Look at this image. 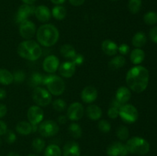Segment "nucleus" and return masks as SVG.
<instances>
[{"instance_id":"f257e3e1","label":"nucleus","mask_w":157,"mask_h":156,"mask_svg":"<svg viewBox=\"0 0 157 156\" xmlns=\"http://www.w3.org/2000/svg\"><path fill=\"white\" fill-rule=\"evenodd\" d=\"M150 73L143 66H135L129 70L126 76V82L129 89L135 93H142L149 84Z\"/></svg>"},{"instance_id":"f03ea898","label":"nucleus","mask_w":157,"mask_h":156,"mask_svg":"<svg viewBox=\"0 0 157 156\" xmlns=\"http://www.w3.org/2000/svg\"><path fill=\"white\" fill-rule=\"evenodd\" d=\"M37 41L40 44L46 47H52L59 39L58 29L54 24H44L36 32Z\"/></svg>"},{"instance_id":"7ed1b4c3","label":"nucleus","mask_w":157,"mask_h":156,"mask_svg":"<svg viewBox=\"0 0 157 156\" xmlns=\"http://www.w3.org/2000/svg\"><path fill=\"white\" fill-rule=\"evenodd\" d=\"M17 53L21 58L34 61L39 59L42 55V49L39 44L32 40H25L18 44Z\"/></svg>"},{"instance_id":"20e7f679","label":"nucleus","mask_w":157,"mask_h":156,"mask_svg":"<svg viewBox=\"0 0 157 156\" xmlns=\"http://www.w3.org/2000/svg\"><path fill=\"white\" fill-rule=\"evenodd\" d=\"M126 147L128 152L138 155H144L147 154L150 148L149 142L144 138L138 136L128 139L126 143Z\"/></svg>"},{"instance_id":"39448f33","label":"nucleus","mask_w":157,"mask_h":156,"mask_svg":"<svg viewBox=\"0 0 157 156\" xmlns=\"http://www.w3.org/2000/svg\"><path fill=\"white\" fill-rule=\"evenodd\" d=\"M43 84L47 87L49 93L54 96H60L65 90L64 81L59 76L55 74L44 76Z\"/></svg>"},{"instance_id":"423d86ee","label":"nucleus","mask_w":157,"mask_h":156,"mask_svg":"<svg viewBox=\"0 0 157 156\" xmlns=\"http://www.w3.org/2000/svg\"><path fill=\"white\" fill-rule=\"evenodd\" d=\"M32 99L40 107L47 106L52 102V94L46 89L41 87H35L32 92Z\"/></svg>"},{"instance_id":"0eeeda50","label":"nucleus","mask_w":157,"mask_h":156,"mask_svg":"<svg viewBox=\"0 0 157 156\" xmlns=\"http://www.w3.org/2000/svg\"><path fill=\"white\" fill-rule=\"evenodd\" d=\"M119 116L124 122L134 123L139 118L138 110L131 104H124L119 109Z\"/></svg>"},{"instance_id":"6e6552de","label":"nucleus","mask_w":157,"mask_h":156,"mask_svg":"<svg viewBox=\"0 0 157 156\" xmlns=\"http://www.w3.org/2000/svg\"><path fill=\"white\" fill-rule=\"evenodd\" d=\"M38 132L42 137H52L58 133L59 125L56 122L51 119L43 121L38 126Z\"/></svg>"},{"instance_id":"1a4fd4ad","label":"nucleus","mask_w":157,"mask_h":156,"mask_svg":"<svg viewBox=\"0 0 157 156\" xmlns=\"http://www.w3.org/2000/svg\"><path fill=\"white\" fill-rule=\"evenodd\" d=\"M27 118L32 125H38L44 118V111L38 106H32L27 112Z\"/></svg>"},{"instance_id":"9d476101","label":"nucleus","mask_w":157,"mask_h":156,"mask_svg":"<svg viewBox=\"0 0 157 156\" xmlns=\"http://www.w3.org/2000/svg\"><path fill=\"white\" fill-rule=\"evenodd\" d=\"M36 32V26L33 21L25 20L19 24V34L23 38L30 40L33 38Z\"/></svg>"},{"instance_id":"9b49d317","label":"nucleus","mask_w":157,"mask_h":156,"mask_svg":"<svg viewBox=\"0 0 157 156\" xmlns=\"http://www.w3.org/2000/svg\"><path fill=\"white\" fill-rule=\"evenodd\" d=\"M84 113V106L78 102L71 104L67 110V116L70 120L78 121L83 117Z\"/></svg>"},{"instance_id":"f8f14e48","label":"nucleus","mask_w":157,"mask_h":156,"mask_svg":"<svg viewBox=\"0 0 157 156\" xmlns=\"http://www.w3.org/2000/svg\"><path fill=\"white\" fill-rule=\"evenodd\" d=\"M107 154L108 156H126L128 154V151L124 143L114 142L107 147Z\"/></svg>"},{"instance_id":"ddd939ff","label":"nucleus","mask_w":157,"mask_h":156,"mask_svg":"<svg viewBox=\"0 0 157 156\" xmlns=\"http://www.w3.org/2000/svg\"><path fill=\"white\" fill-rule=\"evenodd\" d=\"M43 69L48 73H54L58 70L60 66L59 59L55 55H49L43 61Z\"/></svg>"},{"instance_id":"4468645a","label":"nucleus","mask_w":157,"mask_h":156,"mask_svg":"<svg viewBox=\"0 0 157 156\" xmlns=\"http://www.w3.org/2000/svg\"><path fill=\"white\" fill-rule=\"evenodd\" d=\"M35 8L32 6V5H21L19 8H18V11L16 13V22L21 23L22 21L28 20V18L33 15L35 13Z\"/></svg>"},{"instance_id":"2eb2a0df","label":"nucleus","mask_w":157,"mask_h":156,"mask_svg":"<svg viewBox=\"0 0 157 156\" xmlns=\"http://www.w3.org/2000/svg\"><path fill=\"white\" fill-rule=\"evenodd\" d=\"M81 97L83 102L85 103H91L98 98V90L93 86H87L81 91Z\"/></svg>"},{"instance_id":"dca6fc26","label":"nucleus","mask_w":157,"mask_h":156,"mask_svg":"<svg viewBox=\"0 0 157 156\" xmlns=\"http://www.w3.org/2000/svg\"><path fill=\"white\" fill-rule=\"evenodd\" d=\"M76 71V65L72 61H66L62 63L58 67V72L62 77L70 78Z\"/></svg>"},{"instance_id":"f3484780","label":"nucleus","mask_w":157,"mask_h":156,"mask_svg":"<svg viewBox=\"0 0 157 156\" xmlns=\"http://www.w3.org/2000/svg\"><path fill=\"white\" fill-rule=\"evenodd\" d=\"M34 14L35 15V17L38 21L44 23L48 22L52 17V12L48 9V7L44 6V5L37 6L35 8Z\"/></svg>"},{"instance_id":"a211bd4d","label":"nucleus","mask_w":157,"mask_h":156,"mask_svg":"<svg viewBox=\"0 0 157 156\" xmlns=\"http://www.w3.org/2000/svg\"><path fill=\"white\" fill-rule=\"evenodd\" d=\"M81 148L75 141H69L63 148V156H80Z\"/></svg>"},{"instance_id":"6ab92c4d","label":"nucleus","mask_w":157,"mask_h":156,"mask_svg":"<svg viewBox=\"0 0 157 156\" xmlns=\"http://www.w3.org/2000/svg\"><path fill=\"white\" fill-rule=\"evenodd\" d=\"M101 48L104 53L108 56L116 55L118 52V46L114 41L110 39H106L101 44Z\"/></svg>"},{"instance_id":"aec40b11","label":"nucleus","mask_w":157,"mask_h":156,"mask_svg":"<svg viewBox=\"0 0 157 156\" xmlns=\"http://www.w3.org/2000/svg\"><path fill=\"white\" fill-rule=\"evenodd\" d=\"M115 99L121 102V104H126L131 98V92L127 87H121L117 89L116 92Z\"/></svg>"},{"instance_id":"412c9836","label":"nucleus","mask_w":157,"mask_h":156,"mask_svg":"<svg viewBox=\"0 0 157 156\" xmlns=\"http://www.w3.org/2000/svg\"><path fill=\"white\" fill-rule=\"evenodd\" d=\"M86 115L90 119L93 121L98 120L102 116V110L98 106L91 104L86 109Z\"/></svg>"},{"instance_id":"4be33fe9","label":"nucleus","mask_w":157,"mask_h":156,"mask_svg":"<svg viewBox=\"0 0 157 156\" xmlns=\"http://www.w3.org/2000/svg\"><path fill=\"white\" fill-rule=\"evenodd\" d=\"M130 61L135 65H139L145 59V52L141 48H135L130 53Z\"/></svg>"},{"instance_id":"5701e85b","label":"nucleus","mask_w":157,"mask_h":156,"mask_svg":"<svg viewBox=\"0 0 157 156\" xmlns=\"http://www.w3.org/2000/svg\"><path fill=\"white\" fill-rule=\"evenodd\" d=\"M15 129L18 134L22 135V136H28L32 132V125L29 122L21 121L18 122Z\"/></svg>"},{"instance_id":"b1692460","label":"nucleus","mask_w":157,"mask_h":156,"mask_svg":"<svg viewBox=\"0 0 157 156\" xmlns=\"http://www.w3.org/2000/svg\"><path fill=\"white\" fill-rule=\"evenodd\" d=\"M147 41V38L145 33L139 32L133 35V38H132V44L136 48H140L145 45Z\"/></svg>"},{"instance_id":"393cba45","label":"nucleus","mask_w":157,"mask_h":156,"mask_svg":"<svg viewBox=\"0 0 157 156\" xmlns=\"http://www.w3.org/2000/svg\"><path fill=\"white\" fill-rule=\"evenodd\" d=\"M126 64V59L122 55H117L112 58L109 62V67L112 70H116L124 67Z\"/></svg>"},{"instance_id":"a878e982","label":"nucleus","mask_w":157,"mask_h":156,"mask_svg":"<svg viewBox=\"0 0 157 156\" xmlns=\"http://www.w3.org/2000/svg\"><path fill=\"white\" fill-rule=\"evenodd\" d=\"M60 53H61V56L64 57V58H67V59L71 60L77 54L75 47L68 44H63V45L61 46V48H60Z\"/></svg>"},{"instance_id":"bb28decb","label":"nucleus","mask_w":157,"mask_h":156,"mask_svg":"<svg viewBox=\"0 0 157 156\" xmlns=\"http://www.w3.org/2000/svg\"><path fill=\"white\" fill-rule=\"evenodd\" d=\"M13 82V74L6 69H0V84L9 85Z\"/></svg>"},{"instance_id":"cd10ccee","label":"nucleus","mask_w":157,"mask_h":156,"mask_svg":"<svg viewBox=\"0 0 157 156\" xmlns=\"http://www.w3.org/2000/svg\"><path fill=\"white\" fill-rule=\"evenodd\" d=\"M66 15H67L66 9L61 5L55 6L52 10V15L58 21L64 19L66 17Z\"/></svg>"},{"instance_id":"c85d7f7f","label":"nucleus","mask_w":157,"mask_h":156,"mask_svg":"<svg viewBox=\"0 0 157 156\" xmlns=\"http://www.w3.org/2000/svg\"><path fill=\"white\" fill-rule=\"evenodd\" d=\"M68 132L74 139H79L82 136V128L79 124L74 122L69 125Z\"/></svg>"},{"instance_id":"c756f323","label":"nucleus","mask_w":157,"mask_h":156,"mask_svg":"<svg viewBox=\"0 0 157 156\" xmlns=\"http://www.w3.org/2000/svg\"><path fill=\"white\" fill-rule=\"evenodd\" d=\"M44 76H43L42 74H41L38 72H35L32 74L30 78V82L31 86L34 87H39L40 85L43 84L44 83Z\"/></svg>"},{"instance_id":"7c9ffc66","label":"nucleus","mask_w":157,"mask_h":156,"mask_svg":"<svg viewBox=\"0 0 157 156\" xmlns=\"http://www.w3.org/2000/svg\"><path fill=\"white\" fill-rule=\"evenodd\" d=\"M44 156H61V150L57 145H49L44 150Z\"/></svg>"},{"instance_id":"2f4dec72","label":"nucleus","mask_w":157,"mask_h":156,"mask_svg":"<svg viewBox=\"0 0 157 156\" xmlns=\"http://www.w3.org/2000/svg\"><path fill=\"white\" fill-rule=\"evenodd\" d=\"M32 149L37 153H40L45 148V141L41 138H36L32 141Z\"/></svg>"},{"instance_id":"473e14b6","label":"nucleus","mask_w":157,"mask_h":156,"mask_svg":"<svg viewBox=\"0 0 157 156\" xmlns=\"http://www.w3.org/2000/svg\"><path fill=\"white\" fill-rule=\"evenodd\" d=\"M144 21L148 25H154L157 23V12H147L144 16Z\"/></svg>"},{"instance_id":"72a5a7b5","label":"nucleus","mask_w":157,"mask_h":156,"mask_svg":"<svg viewBox=\"0 0 157 156\" xmlns=\"http://www.w3.org/2000/svg\"><path fill=\"white\" fill-rule=\"evenodd\" d=\"M142 7V0H129L128 9L132 14H136Z\"/></svg>"},{"instance_id":"f704fd0d","label":"nucleus","mask_w":157,"mask_h":156,"mask_svg":"<svg viewBox=\"0 0 157 156\" xmlns=\"http://www.w3.org/2000/svg\"><path fill=\"white\" fill-rule=\"evenodd\" d=\"M117 136L121 141H126L129 137V129L125 125H120L117 129Z\"/></svg>"},{"instance_id":"c9c22d12","label":"nucleus","mask_w":157,"mask_h":156,"mask_svg":"<svg viewBox=\"0 0 157 156\" xmlns=\"http://www.w3.org/2000/svg\"><path fill=\"white\" fill-rule=\"evenodd\" d=\"M52 106L54 110L57 112H63L66 109L67 103L62 99H57L52 102Z\"/></svg>"},{"instance_id":"e433bc0d","label":"nucleus","mask_w":157,"mask_h":156,"mask_svg":"<svg viewBox=\"0 0 157 156\" xmlns=\"http://www.w3.org/2000/svg\"><path fill=\"white\" fill-rule=\"evenodd\" d=\"M12 74H13V82H15V84H21L25 80L26 75L23 70H16Z\"/></svg>"},{"instance_id":"4c0bfd02","label":"nucleus","mask_w":157,"mask_h":156,"mask_svg":"<svg viewBox=\"0 0 157 156\" xmlns=\"http://www.w3.org/2000/svg\"><path fill=\"white\" fill-rule=\"evenodd\" d=\"M98 128L101 132L104 133H107L108 132L110 131L111 129V125H110V122H108L106 119H101L98 122Z\"/></svg>"},{"instance_id":"58836bf2","label":"nucleus","mask_w":157,"mask_h":156,"mask_svg":"<svg viewBox=\"0 0 157 156\" xmlns=\"http://www.w3.org/2000/svg\"><path fill=\"white\" fill-rule=\"evenodd\" d=\"M5 136V139H6V142L9 144H12L16 141V135L12 130H7Z\"/></svg>"},{"instance_id":"ea45409f","label":"nucleus","mask_w":157,"mask_h":156,"mask_svg":"<svg viewBox=\"0 0 157 156\" xmlns=\"http://www.w3.org/2000/svg\"><path fill=\"white\" fill-rule=\"evenodd\" d=\"M107 116L110 119H117L119 116V109L110 106V108L107 111Z\"/></svg>"},{"instance_id":"a19ab883","label":"nucleus","mask_w":157,"mask_h":156,"mask_svg":"<svg viewBox=\"0 0 157 156\" xmlns=\"http://www.w3.org/2000/svg\"><path fill=\"white\" fill-rule=\"evenodd\" d=\"M118 52L121 54V55L124 56V55H127V54H129L130 52V47H129L128 44H122L118 47Z\"/></svg>"},{"instance_id":"79ce46f5","label":"nucleus","mask_w":157,"mask_h":156,"mask_svg":"<svg viewBox=\"0 0 157 156\" xmlns=\"http://www.w3.org/2000/svg\"><path fill=\"white\" fill-rule=\"evenodd\" d=\"M84 58L83 55L80 54H76L75 57L71 59V61L75 64L76 66H80L84 63Z\"/></svg>"},{"instance_id":"37998d69","label":"nucleus","mask_w":157,"mask_h":156,"mask_svg":"<svg viewBox=\"0 0 157 156\" xmlns=\"http://www.w3.org/2000/svg\"><path fill=\"white\" fill-rule=\"evenodd\" d=\"M150 38L153 42L157 44V26L153 27L150 31Z\"/></svg>"},{"instance_id":"c03bdc74","label":"nucleus","mask_w":157,"mask_h":156,"mask_svg":"<svg viewBox=\"0 0 157 156\" xmlns=\"http://www.w3.org/2000/svg\"><path fill=\"white\" fill-rule=\"evenodd\" d=\"M7 125L3 121L0 120V136H3L7 132Z\"/></svg>"},{"instance_id":"a18cd8bd","label":"nucleus","mask_w":157,"mask_h":156,"mask_svg":"<svg viewBox=\"0 0 157 156\" xmlns=\"http://www.w3.org/2000/svg\"><path fill=\"white\" fill-rule=\"evenodd\" d=\"M7 113V107L6 105L2 103H0V119L4 117Z\"/></svg>"},{"instance_id":"49530a36","label":"nucleus","mask_w":157,"mask_h":156,"mask_svg":"<svg viewBox=\"0 0 157 156\" xmlns=\"http://www.w3.org/2000/svg\"><path fill=\"white\" fill-rule=\"evenodd\" d=\"M71 4L74 6H80L84 4L85 0H69Z\"/></svg>"},{"instance_id":"de8ad7c7","label":"nucleus","mask_w":157,"mask_h":156,"mask_svg":"<svg viewBox=\"0 0 157 156\" xmlns=\"http://www.w3.org/2000/svg\"><path fill=\"white\" fill-rule=\"evenodd\" d=\"M110 106H113V107H115V108L120 109L121 106H122L123 104H121V102H118V101L116 99H113V101H112L111 103H110Z\"/></svg>"},{"instance_id":"09e8293b","label":"nucleus","mask_w":157,"mask_h":156,"mask_svg":"<svg viewBox=\"0 0 157 156\" xmlns=\"http://www.w3.org/2000/svg\"><path fill=\"white\" fill-rule=\"evenodd\" d=\"M6 96V92L4 89L0 88V99H5Z\"/></svg>"},{"instance_id":"8fccbe9b","label":"nucleus","mask_w":157,"mask_h":156,"mask_svg":"<svg viewBox=\"0 0 157 156\" xmlns=\"http://www.w3.org/2000/svg\"><path fill=\"white\" fill-rule=\"evenodd\" d=\"M65 1H66V0H51V2H52V3L57 5V6H58V5L63 4V3H64V2H65Z\"/></svg>"},{"instance_id":"3c124183","label":"nucleus","mask_w":157,"mask_h":156,"mask_svg":"<svg viewBox=\"0 0 157 156\" xmlns=\"http://www.w3.org/2000/svg\"><path fill=\"white\" fill-rule=\"evenodd\" d=\"M21 1L23 2V3H24V4L33 5L34 3L35 2V1H36V0H21Z\"/></svg>"},{"instance_id":"603ef678","label":"nucleus","mask_w":157,"mask_h":156,"mask_svg":"<svg viewBox=\"0 0 157 156\" xmlns=\"http://www.w3.org/2000/svg\"><path fill=\"white\" fill-rule=\"evenodd\" d=\"M58 122H60V123L61 124H64V122H66V117L65 116H60V117H58Z\"/></svg>"},{"instance_id":"864d4df0","label":"nucleus","mask_w":157,"mask_h":156,"mask_svg":"<svg viewBox=\"0 0 157 156\" xmlns=\"http://www.w3.org/2000/svg\"><path fill=\"white\" fill-rule=\"evenodd\" d=\"M7 156H20V155L18 154V153L14 152V151H11V152H9V154H7Z\"/></svg>"},{"instance_id":"5fc2aeb1","label":"nucleus","mask_w":157,"mask_h":156,"mask_svg":"<svg viewBox=\"0 0 157 156\" xmlns=\"http://www.w3.org/2000/svg\"><path fill=\"white\" fill-rule=\"evenodd\" d=\"M27 156H39L38 154H28Z\"/></svg>"},{"instance_id":"6e6d98bb","label":"nucleus","mask_w":157,"mask_h":156,"mask_svg":"<svg viewBox=\"0 0 157 156\" xmlns=\"http://www.w3.org/2000/svg\"><path fill=\"white\" fill-rule=\"evenodd\" d=\"M1 145H2V139L1 138H0V146H1Z\"/></svg>"},{"instance_id":"4d7b16f0","label":"nucleus","mask_w":157,"mask_h":156,"mask_svg":"<svg viewBox=\"0 0 157 156\" xmlns=\"http://www.w3.org/2000/svg\"><path fill=\"white\" fill-rule=\"evenodd\" d=\"M110 1H112V2H115V1H118V0H110Z\"/></svg>"},{"instance_id":"13d9d810","label":"nucleus","mask_w":157,"mask_h":156,"mask_svg":"<svg viewBox=\"0 0 157 156\" xmlns=\"http://www.w3.org/2000/svg\"><path fill=\"white\" fill-rule=\"evenodd\" d=\"M0 156H2V155H0Z\"/></svg>"}]
</instances>
